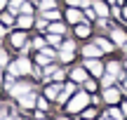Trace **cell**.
Masks as SVG:
<instances>
[{
	"instance_id": "cell-1",
	"label": "cell",
	"mask_w": 127,
	"mask_h": 120,
	"mask_svg": "<svg viewBox=\"0 0 127 120\" xmlns=\"http://www.w3.org/2000/svg\"><path fill=\"white\" fill-rule=\"evenodd\" d=\"M87 101H90V99H87V94H85V92L75 94V97H73V101L68 104V111H71V113H78V111H82V108L87 106Z\"/></svg>"
},
{
	"instance_id": "cell-2",
	"label": "cell",
	"mask_w": 127,
	"mask_h": 120,
	"mask_svg": "<svg viewBox=\"0 0 127 120\" xmlns=\"http://www.w3.org/2000/svg\"><path fill=\"white\" fill-rule=\"evenodd\" d=\"M28 71H31V64L26 59H19L14 64H9V73L12 75H21V73H28Z\"/></svg>"
},
{
	"instance_id": "cell-3",
	"label": "cell",
	"mask_w": 127,
	"mask_h": 120,
	"mask_svg": "<svg viewBox=\"0 0 127 120\" xmlns=\"http://www.w3.org/2000/svg\"><path fill=\"white\" fill-rule=\"evenodd\" d=\"M19 101H21V106H24V108H33V106H35V101H38V99L33 97L31 92H26V94H21V97H19Z\"/></svg>"
},
{
	"instance_id": "cell-4",
	"label": "cell",
	"mask_w": 127,
	"mask_h": 120,
	"mask_svg": "<svg viewBox=\"0 0 127 120\" xmlns=\"http://www.w3.org/2000/svg\"><path fill=\"white\" fill-rule=\"evenodd\" d=\"M87 68H90L94 75H101V73H104V66H101L99 61H94V57H90V61H87Z\"/></svg>"
},
{
	"instance_id": "cell-5",
	"label": "cell",
	"mask_w": 127,
	"mask_h": 120,
	"mask_svg": "<svg viewBox=\"0 0 127 120\" xmlns=\"http://www.w3.org/2000/svg\"><path fill=\"white\" fill-rule=\"evenodd\" d=\"M104 99H106L108 104H115V101L120 99V92H118V90H106V92H104Z\"/></svg>"
},
{
	"instance_id": "cell-6",
	"label": "cell",
	"mask_w": 127,
	"mask_h": 120,
	"mask_svg": "<svg viewBox=\"0 0 127 120\" xmlns=\"http://www.w3.org/2000/svg\"><path fill=\"white\" fill-rule=\"evenodd\" d=\"M113 42H118V45H125V42H127V35H125V31L115 28V31H113Z\"/></svg>"
},
{
	"instance_id": "cell-7",
	"label": "cell",
	"mask_w": 127,
	"mask_h": 120,
	"mask_svg": "<svg viewBox=\"0 0 127 120\" xmlns=\"http://www.w3.org/2000/svg\"><path fill=\"white\" fill-rule=\"evenodd\" d=\"M94 12H96V14H101V17H106V14H108V5L99 0V2H94Z\"/></svg>"
},
{
	"instance_id": "cell-8",
	"label": "cell",
	"mask_w": 127,
	"mask_h": 120,
	"mask_svg": "<svg viewBox=\"0 0 127 120\" xmlns=\"http://www.w3.org/2000/svg\"><path fill=\"white\" fill-rule=\"evenodd\" d=\"M28 90H31V87H26V85H14V87L9 90V92H12L14 97H21V94H26Z\"/></svg>"
},
{
	"instance_id": "cell-9",
	"label": "cell",
	"mask_w": 127,
	"mask_h": 120,
	"mask_svg": "<svg viewBox=\"0 0 127 120\" xmlns=\"http://www.w3.org/2000/svg\"><path fill=\"white\" fill-rule=\"evenodd\" d=\"M75 33H78L80 38L90 35V26H87V24H80V21H78V26H75Z\"/></svg>"
},
{
	"instance_id": "cell-10",
	"label": "cell",
	"mask_w": 127,
	"mask_h": 120,
	"mask_svg": "<svg viewBox=\"0 0 127 120\" xmlns=\"http://www.w3.org/2000/svg\"><path fill=\"white\" fill-rule=\"evenodd\" d=\"M38 61H40L42 66H45V64H50V61H52V52H50V50L40 52V54H38Z\"/></svg>"
},
{
	"instance_id": "cell-11",
	"label": "cell",
	"mask_w": 127,
	"mask_h": 120,
	"mask_svg": "<svg viewBox=\"0 0 127 120\" xmlns=\"http://www.w3.org/2000/svg\"><path fill=\"white\" fill-rule=\"evenodd\" d=\"M71 75H73V80H75V83H82V80H87V73H85L82 68H75Z\"/></svg>"
},
{
	"instance_id": "cell-12",
	"label": "cell",
	"mask_w": 127,
	"mask_h": 120,
	"mask_svg": "<svg viewBox=\"0 0 127 120\" xmlns=\"http://www.w3.org/2000/svg\"><path fill=\"white\" fill-rule=\"evenodd\" d=\"M66 17H68V21L78 24V21H80V17H82V14L78 12V9H68V12H66Z\"/></svg>"
},
{
	"instance_id": "cell-13",
	"label": "cell",
	"mask_w": 127,
	"mask_h": 120,
	"mask_svg": "<svg viewBox=\"0 0 127 120\" xmlns=\"http://www.w3.org/2000/svg\"><path fill=\"white\" fill-rule=\"evenodd\" d=\"M82 54H85L87 59H90V57H96V54H101V52H99V47L90 45V47H85V50H82Z\"/></svg>"
},
{
	"instance_id": "cell-14",
	"label": "cell",
	"mask_w": 127,
	"mask_h": 120,
	"mask_svg": "<svg viewBox=\"0 0 127 120\" xmlns=\"http://www.w3.org/2000/svg\"><path fill=\"white\" fill-rule=\"evenodd\" d=\"M59 85H50V87H47L45 90V94H47V97H50V99H54V97H59Z\"/></svg>"
},
{
	"instance_id": "cell-15",
	"label": "cell",
	"mask_w": 127,
	"mask_h": 120,
	"mask_svg": "<svg viewBox=\"0 0 127 120\" xmlns=\"http://www.w3.org/2000/svg\"><path fill=\"white\" fill-rule=\"evenodd\" d=\"M96 47H99V50H104V52H111V50H113V42L101 40V38H99V40H96Z\"/></svg>"
},
{
	"instance_id": "cell-16",
	"label": "cell",
	"mask_w": 127,
	"mask_h": 120,
	"mask_svg": "<svg viewBox=\"0 0 127 120\" xmlns=\"http://www.w3.org/2000/svg\"><path fill=\"white\" fill-rule=\"evenodd\" d=\"M73 90H75L73 85H66V87H64V92L59 94V101H66V99H68V97L73 94Z\"/></svg>"
},
{
	"instance_id": "cell-17",
	"label": "cell",
	"mask_w": 127,
	"mask_h": 120,
	"mask_svg": "<svg viewBox=\"0 0 127 120\" xmlns=\"http://www.w3.org/2000/svg\"><path fill=\"white\" fill-rule=\"evenodd\" d=\"M31 24H33V19H31V14H24V17L19 19V26H21V28H28V26H31Z\"/></svg>"
},
{
	"instance_id": "cell-18",
	"label": "cell",
	"mask_w": 127,
	"mask_h": 120,
	"mask_svg": "<svg viewBox=\"0 0 127 120\" xmlns=\"http://www.w3.org/2000/svg\"><path fill=\"white\" fill-rule=\"evenodd\" d=\"M24 40H26V35H24V33H14V35H12V42H14L17 47H21Z\"/></svg>"
},
{
	"instance_id": "cell-19",
	"label": "cell",
	"mask_w": 127,
	"mask_h": 120,
	"mask_svg": "<svg viewBox=\"0 0 127 120\" xmlns=\"http://www.w3.org/2000/svg\"><path fill=\"white\" fill-rule=\"evenodd\" d=\"M108 73H113V75H120V78H123V73H120V64H118V61L108 64Z\"/></svg>"
},
{
	"instance_id": "cell-20",
	"label": "cell",
	"mask_w": 127,
	"mask_h": 120,
	"mask_svg": "<svg viewBox=\"0 0 127 120\" xmlns=\"http://www.w3.org/2000/svg\"><path fill=\"white\" fill-rule=\"evenodd\" d=\"M108 118H111V120H123V113H120V108H111V111H108Z\"/></svg>"
},
{
	"instance_id": "cell-21",
	"label": "cell",
	"mask_w": 127,
	"mask_h": 120,
	"mask_svg": "<svg viewBox=\"0 0 127 120\" xmlns=\"http://www.w3.org/2000/svg\"><path fill=\"white\" fill-rule=\"evenodd\" d=\"M0 21H2V24H7V26H9V24L14 21V17H12V14H7V12H5L2 17H0Z\"/></svg>"
},
{
	"instance_id": "cell-22",
	"label": "cell",
	"mask_w": 127,
	"mask_h": 120,
	"mask_svg": "<svg viewBox=\"0 0 127 120\" xmlns=\"http://www.w3.org/2000/svg\"><path fill=\"white\" fill-rule=\"evenodd\" d=\"M50 31H52V33H64V24H52Z\"/></svg>"
},
{
	"instance_id": "cell-23",
	"label": "cell",
	"mask_w": 127,
	"mask_h": 120,
	"mask_svg": "<svg viewBox=\"0 0 127 120\" xmlns=\"http://www.w3.org/2000/svg\"><path fill=\"white\" fill-rule=\"evenodd\" d=\"M40 5H42V9H52L54 7V0H40Z\"/></svg>"
},
{
	"instance_id": "cell-24",
	"label": "cell",
	"mask_w": 127,
	"mask_h": 120,
	"mask_svg": "<svg viewBox=\"0 0 127 120\" xmlns=\"http://www.w3.org/2000/svg\"><path fill=\"white\" fill-rule=\"evenodd\" d=\"M45 19H50V21H54V19H59V12H54V9H50V12L45 14Z\"/></svg>"
},
{
	"instance_id": "cell-25",
	"label": "cell",
	"mask_w": 127,
	"mask_h": 120,
	"mask_svg": "<svg viewBox=\"0 0 127 120\" xmlns=\"http://www.w3.org/2000/svg\"><path fill=\"white\" fill-rule=\"evenodd\" d=\"M21 12H24V14H31V12H33V7H31L28 2H21Z\"/></svg>"
},
{
	"instance_id": "cell-26",
	"label": "cell",
	"mask_w": 127,
	"mask_h": 120,
	"mask_svg": "<svg viewBox=\"0 0 127 120\" xmlns=\"http://www.w3.org/2000/svg\"><path fill=\"white\" fill-rule=\"evenodd\" d=\"M9 7H12V12H17V9L21 7V0H12V2H9Z\"/></svg>"
},
{
	"instance_id": "cell-27",
	"label": "cell",
	"mask_w": 127,
	"mask_h": 120,
	"mask_svg": "<svg viewBox=\"0 0 127 120\" xmlns=\"http://www.w3.org/2000/svg\"><path fill=\"white\" fill-rule=\"evenodd\" d=\"M61 59H64V61H71V59H73V54H71L68 50H64V52H61Z\"/></svg>"
},
{
	"instance_id": "cell-28",
	"label": "cell",
	"mask_w": 127,
	"mask_h": 120,
	"mask_svg": "<svg viewBox=\"0 0 127 120\" xmlns=\"http://www.w3.org/2000/svg\"><path fill=\"white\" fill-rule=\"evenodd\" d=\"M113 78H115L113 73H106V75H104V85H111V83H113Z\"/></svg>"
},
{
	"instance_id": "cell-29",
	"label": "cell",
	"mask_w": 127,
	"mask_h": 120,
	"mask_svg": "<svg viewBox=\"0 0 127 120\" xmlns=\"http://www.w3.org/2000/svg\"><path fill=\"white\" fill-rule=\"evenodd\" d=\"M52 78H54V80H64V71H54V73H52Z\"/></svg>"
},
{
	"instance_id": "cell-30",
	"label": "cell",
	"mask_w": 127,
	"mask_h": 120,
	"mask_svg": "<svg viewBox=\"0 0 127 120\" xmlns=\"http://www.w3.org/2000/svg\"><path fill=\"white\" fill-rule=\"evenodd\" d=\"M2 64H7V54H5V52L0 50V66H2Z\"/></svg>"
},
{
	"instance_id": "cell-31",
	"label": "cell",
	"mask_w": 127,
	"mask_h": 120,
	"mask_svg": "<svg viewBox=\"0 0 127 120\" xmlns=\"http://www.w3.org/2000/svg\"><path fill=\"white\" fill-rule=\"evenodd\" d=\"M85 14H87V19H94V17H96V12H94V9H87Z\"/></svg>"
},
{
	"instance_id": "cell-32",
	"label": "cell",
	"mask_w": 127,
	"mask_h": 120,
	"mask_svg": "<svg viewBox=\"0 0 127 120\" xmlns=\"http://www.w3.org/2000/svg\"><path fill=\"white\" fill-rule=\"evenodd\" d=\"M35 104H38V106H40V108H47V101H45V99H38Z\"/></svg>"
},
{
	"instance_id": "cell-33",
	"label": "cell",
	"mask_w": 127,
	"mask_h": 120,
	"mask_svg": "<svg viewBox=\"0 0 127 120\" xmlns=\"http://www.w3.org/2000/svg\"><path fill=\"white\" fill-rule=\"evenodd\" d=\"M82 0H68V5H80Z\"/></svg>"
},
{
	"instance_id": "cell-34",
	"label": "cell",
	"mask_w": 127,
	"mask_h": 120,
	"mask_svg": "<svg viewBox=\"0 0 127 120\" xmlns=\"http://www.w3.org/2000/svg\"><path fill=\"white\" fill-rule=\"evenodd\" d=\"M5 2H7V0H0V9H2V7H5Z\"/></svg>"
},
{
	"instance_id": "cell-35",
	"label": "cell",
	"mask_w": 127,
	"mask_h": 120,
	"mask_svg": "<svg viewBox=\"0 0 127 120\" xmlns=\"http://www.w3.org/2000/svg\"><path fill=\"white\" fill-rule=\"evenodd\" d=\"M0 35H5V28H2V26H0Z\"/></svg>"
},
{
	"instance_id": "cell-36",
	"label": "cell",
	"mask_w": 127,
	"mask_h": 120,
	"mask_svg": "<svg viewBox=\"0 0 127 120\" xmlns=\"http://www.w3.org/2000/svg\"><path fill=\"white\" fill-rule=\"evenodd\" d=\"M125 52H127V42H125Z\"/></svg>"
},
{
	"instance_id": "cell-37",
	"label": "cell",
	"mask_w": 127,
	"mask_h": 120,
	"mask_svg": "<svg viewBox=\"0 0 127 120\" xmlns=\"http://www.w3.org/2000/svg\"><path fill=\"white\" fill-rule=\"evenodd\" d=\"M0 80H2V73H0Z\"/></svg>"
},
{
	"instance_id": "cell-38",
	"label": "cell",
	"mask_w": 127,
	"mask_h": 120,
	"mask_svg": "<svg viewBox=\"0 0 127 120\" xmlns=\"http://www.w3.org/2000/svg\"><path fill=\"white\" fill-rule=\"evenodd\" d=\"M9 120H17V118H9Z\"/></svg>"
},
{
	"instance_id": "cell-39",
	"label": "cell",
	"mask_w": 127,
	"mask_h": 120,
	"mask_svg": "<svg viewBox=\"0 0 127 120\" xmlns=\"http://www.w3.org/2000/svg\"><path fill=\"white\" fill-rule=\"evenodd\" d=\"M125 17H127V9H125Z\"/></svg>"
},
{
	"instance_id": "cell-40",
	"label": "cell",
	"mask_w": 127,
	"mask_h": 120,
	"mask_svg": "<svg viewBox=\"0 0 127 120\" xmlns=\"http://www.w3.org/2000/svg\"><path fill=\"white\" fill-rule=\"evenodd\" d=\"M61 120H66V118H61Z\"/></svg>"
},
{
	"instance_id": "cell-41",
	"label": "cell",
	"mask_w": 127,
	"mask_h": 120,
	"mask_svg": "<svg viewBox=\"0 0 127 120\" xmlns=\"http://www.w3.org/2000/svg\"><path fill=\"white\" fill-rule=\"evenodd\" d=\"M125 85H127V83H125Z\"/></svg>"
}]
</instances>
